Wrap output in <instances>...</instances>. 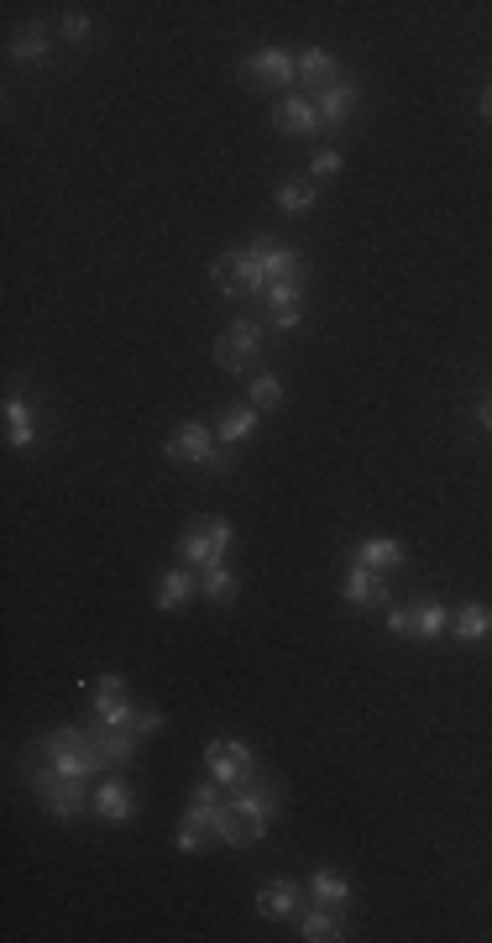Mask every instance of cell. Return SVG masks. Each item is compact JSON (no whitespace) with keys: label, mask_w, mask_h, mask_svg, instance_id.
Listing matches in <instances>:
<instances>
[{"label":"cell","mask_w":492,"mask_h":943,"mask_svg":"<svg viewBox=\"0 0 492 943\" xmlns=\"http://www.w3.org/2000/svg\"><path fill=\"white\" fill-rule=\"evenodd\" d=\"M241 279H247V294H268L273 283L283 279H304V258H299L294 247H283L273 237H257L252 247H241Z\"/></svg>","instance_id":"cell-1"},{"label":"cell","mask_w":492,"mask_h":943,"mask_svg":"<svg viewBox=\"0 0 492 943\" xmlns=\"http://www.w3.org/2000/svg\"><path fill=\"white\" fill-rule=\"evenodd\" d=\"M27 782H32V792H38V803L48 818H59V824H74V818H84L90 813V782H74V776H59L48 761H32V771H27Z\"/></svg>","instance_id":"cell-2"},{"label":"cell","mask_w":492,"mask_h":943,"mask_svg":"<svg viewBox=\"0 0 492 943\" xmlns=\"http://www.w3.org/2000/svg\"><path fill=\"white\" fill-rule=\"evenodd\" d=\"M163 457L168 462H189V467H205V472H231V451L216 441V425H199V420H184L168 436L163 446Z\"/></svg>","instance_id":"cell-3"},{"label":"cell","mask_w":492,"mask_h":943,"mask_svg":"<svg viewBox=\"0 0 492 943\" xmlns=\"http://www.w3.org/2000/svg\"><path fill=\"white\" fill-rule=\"evenodd\" d=\"M216 367L220 373H231V378H241V373H262V321L241 315V321L226 325L220 342H216Z\"/></svg>","instance_id":"cell-4"},{"label":"cell","mask_w":492,"mask_h":943,"mask_svg":"<svg viewBox=\"0 0 492 943\" xmlns=\"http://www.w3.org/2000/svg\"><path fill=\"white\" fill-rule=\"evenodd\" d=\"M231 803H237V813L247 818V834L252 839H268L278 824V813H283V797H278V782L273 776H262V771H252L247 782L231 792Z\"/></svg>","instance_id":"cell-5"},{"label":"cell","mask_w":492,"mask_h":943,"mask_svg":"<svg viewBox=\"0 0 492 943\" xmlns=\"http://www.w3.org/2000/svg\"><path fill=\"white\" fill-rule=\"evenodd\" d=\"M231 520H195L184 535H178V562L205 572V566H220L226 562V551H231Z\"/></svg>","instance_id":"cell-6"},{"label":"cell","mask_w":492,"mask_h":943,"mask_svg":"<svg viewBox=\"0 0 492 943\" xmlns=\"http://www.w3.org/2000/svg\"><path fill=\"white\" fill-rule=\"evenodd\" d=\"M241 74L257 84H268L278 95H294L299 90V53L289 48H252L247 59H241Z\"/></svg>","instance_id":"cell-7"},{"label":"cell","mask_w":492,"mask_h":943,"mask_svg":"<svg viewBox=\"0 0 492 943\" xmlns=\"http://www.w3.org/2000/svg\"><path fill=\"white\" fill-rule=\"evenodd\" d=\"M205 765H210V776H216L226 792H237V786L257 771V755H252V744H241V740H210L205 744Z\"/></svg>","instance_id":"cell-8"},{"label":"cell","mask_w":492,"mask_h":943,"mask_svg":"<svg viewBox=\"0 0 492 943\" xmlns=\"http://www.w3.org/2000/svg\"><path fill=\"white\" fill-rule=\"evenodd\" d=\"M304 902H310V886L289 881V876H278V881H268L262 891H257V912L268 918V923H283V918H299L304 912Z\"/></svg>","instance_id":"cell-9"},{"label":"cell","mask_w":492,"mask_h":943,"mask_svg":"<svg viewBox=\"0 0 492 943\" xmlns=\"http://www.w3.org/2000/svg\"><path fill=\"white\" fill-rule=\"evenodd\" d=\"M341 598H346V608H388V577L383 572H373V566L352 562V572H346V583H341Z\"/></svg>","instance_id":"cell-10"},{"label":"cell","mask_w":492,"mask_h":943,"mask_svg":"<svg viewBox=\"0 0 492 943\" xmlns=\"http://www.w3.org/2000/svg\"><path fill=\"white\" fill-rule=\"evenodd\" d=\"M95 818L100 824H132L137 818V792L121 782V776H105V782L95 786Z\"/></svg>","instance_id":"cell-11"},{"label":"cell","mask_w":492,"mask_h":943,"mask_svg":"<svg viewBox=\"0 0 492 943\" xmlns=\"http://www.w3.org/2000/svg\"><path fill=\"white\" fill-rule=\"evenodd\" d=\"M273 126L278 132H289V137H310V132H320V111H315V95H283V101L273 105Z\"/></svg>","instance_id":"cell-12"},{"label":"cell","mask_w":492,"mask_h":943,"mask_svg":"<svg viewBox=\"0 0 492 943\" xmlns=\"http://www.w3.org/2000/svg\"><path fill=\"white\" fill-rule=\"evenodd\" d=\"M299 939L304 943H341L346 939V912L320 907V902H304V912H299Z\"/></svg>","instance_id":"cell-13"},{"label":"cell","mask_w":492,"mask_h":943,"mask_svg":"<svg viewBox=\"0 0 492 943\" xmlns=\"http://www.w3.org/2000/svg\"><path fill=\"white\" fill-rule=\"evenodd\" d=\"M189 598H199V572L195 566H184V562L168 566V572L158 577V598H153L158 603V614H178Z\"/></svg>","instance_id":"cell-14"},{"label":"cell","mask_w":492,"mask_h":943,"mask_svg":"<svg viewBox=\"0 0 492 943\" xmlns=\"http://www.w3.org/2000/svg\"><path fill=\"white\" fill-rule=\"evenodd\" d=\"M315 111H320V126H346L356 111V84L341 74L335 84H325V90H315Z\"/></svg>","instance_id":"cell-15"},{"label":"cell","mask_w":492,"mask_h":943,"mask_svg":"<svg viewBox=\"0 0 492 943\" xmlns=\"http://www.w3.org/2000/svg\"><path fill=\"white\" fill-rule=\"evenodd\" d=\"M341 80V63H335V53H325V48H299V90L304 95H315V90H325V84Z\"/></svg>","instance_id":"cell-16"},{"label":"cell","mask_w":492,"mask_h":943,"mask_svg":"<svg viewBox=\"0 0 492 943\" xmlns=\"http://www.w3.org/2000/svg\"><path fill=\"white\" fill-rule=\"evenodd\" d=\"M257 420H262V415H257L252 404H231V409L216 420V441L226 446V451H237V446H247L257 436Z\"/></svg>","instance_id":"cell-17"},{"label":"cell","mask_w":492,"mask_h":943,"mask_svg":"<svg viewBox=\"0 0 492 943\" xmlns=\"http://www.w3.org/2000/svg\"><path fill=\"white\" fill-rule=\"evenodd\" d=\"M6 446H11V451L38 446V415H32V404L21 399V394L6 399Z\"/></svg>","instance_id":"cell-18"},{"label":"cell","mask_w":492,"mask_h":943,"mask_svg":"<svg viewBox=\"0 0 492 943\" xmlns=\"http://www.w3.org/2000/svg\"><path fill=\"white\" fill-rule=\"evenodd\" d=\"M451 635L461 645L492 640V608H488V603H461V608L451 614Z\"/></svg>","instance_id":"cell-19"},{"label":"cell","mask_w":492,"mask_h":943,"mask_svg":"<svg viewBox=\"0 0 492 943\" xmlns=\"http://www.w3.org/2000/svg\"><path fill=\"white\" fill-rule=\"evenodd\" d=\"M310 902L335 907V912H352V881H346L341 870H325V865H320L315 876H310Z\"/></svg>","instance_id":"cell-20"},{"label":"cell","mask_w":492,"mask_h":943,"mask_svg":"<svg viewBox=\"0 0 492 943\" xmlns=\"http://www.w3.org/2000/svg\"><path fill=\"white\" fill-rule=\"evenodd\" d=\"M11 59L17 63H48L53 59V38H48V27H42V21L17 27V38H11Z\"/></svg>","instance_id":"cell-21"},{"label":"cell","mask_w":492,"mask_h":943,"mask_svg":"<svg viewBox=\"0 0 492 943\" xmlns=\"http://www.w3.org/2000/svg\"><path fill=\"white\" fill-rule=\"evenodd\" d=\"M404 541H394V535H373V541L356 545V562L373 566V572H394V566H404Z\"/></svg>","instance_id":"cell-22"},{"label":"cell","mask_w":492,"mask_h":943,"mask_svg":"<svg viewBox=\"0 0 492 943\" xmlns=\"http://www.w3.org/2000/svg\"><path fill=\"white\" fill-rule=\"evenodd\" d=\"M210 839L226 844V849H237V844L252 839V834H247V818L237 813V803H231V797H220V807L210 813Z\"/></svg>","instance_id":"cell-23"},{"label":"cell","mask_w":492,"mask_h":943,"mask_svg":"<svg viewBox=\"0 0 492 943\" xmlns=\"http://www.w3.org/2000/svg\"><path fill=\"white\" fill-rule=\"evenodd\" d=\"M315 200H320L315 179H283L273 189V205L283 210V216H304V210H315Z\"/></svg>","instance_id":"cell-24"},{"label":"cell","mask_w":492,"mask_h":943,"mask_svg":"<svg viewBox=\"0 0 492 943\" xmlns=\"http://www.w3.org/2000/svg\"><path fill=\"white\" fill-rule=\"evenodd\" d=\"M446 629H451V608H446V603H435V598L414 603V635L409 640H440Z\"/></svg>","instance_id":"cell-25"},{"label":"cell","mask_w":492,"mask_h":943,"mask_svg":"<svg viewBox=\"0 0 492 943\" xmlns=\"http://www.w3.org/2000/svg\"><path fill=\"white\" fill-rule=\"evenodd\" d=\"M210 279H216V289L226 294V300H241L247 294V279H241V252L231 247V252H220L216 262H210Z\"/></svg>","instance_id":"cell-26"},{"label":"cell","mask_w":492,"mask_h":943,"mask_svg":"<svg viewBox=\"0 0 492 943\" xmlns=\"http://www.w3.org/2000/svg\"><path fill=\"white\" fill-rule=\"evenodd\" d=\"M237 572H231V566L220 562V566H205V572H199V598H210V603H231L237 598Z\"/></svg>","instance_id":"cell-27"},{"label":"cell","mask_w":492,"mask_h":943,"mask_svg":"<svg viewBox=\"0 0 492 943\" xmlns=\"http://www.w3.org/2000/svg\"><path fill=\"white\" fill-rule=\"evenodd\" d=\"M283 383L273 378V373H252V388H247V404H252L257 415H268V409H283Z\"/></svg>","instance_id":"cell-28"},{"label":"cell","mask_w":492,"mask_h":943,"mask_svg":"<svg viewBox=\"0 0 492 943\" xmlns=\"http://www.w3.org/2000/svg\"><path fill=\"white\" fill-rule=\"evenodd\" d=\"M268 310H283V304H304V279H283V283H273L268 294Z\"/></svg>","instance_id":"cell-29"},{"label":"cell","mask_w":492,"mask_h":943,"mask_svg":"<svg viewBox=\"0 0 492 943\" xmlns=\"http://www.w3.org/2000/svg\"><path fill=\"white\" fill-rule=\"evenodd\" d=\"M205 839H210V834L184 818V824H178V834H174V849H178V855H199V849H205Z\"/></svg>","instance_id":"cell-30"},{"label":"cell","mask_w":492,"mask_h":943,"mask_svg":"<svg viewBox=\"0 0 492 943\" xmlns=\"http://www.w3.org/2000/svg\"><path fill=\"white\" fill-rule=\"evenodd\" d=\"M335 174H341V153H335V147H325V153H315V158H310V179H315V184L335 179Z\"/></svg>","instance_id":"cell-31"},{"label":"cell","mask_w":492,"mask_h":943,"mask_svg":"<svg viewBox=\"0 0 492 943\" xmlns=\"http://www.w3.org/2000/svg\"><path fill=\"white\" fill-rule=\"evenodd\" d=\"M268 325H273V331H283V336H289V331H299V325H304V304H283V310H268Z\"/></svg>","instance_id":"cell-32"},{"label":"cell","mask_w":492,"mask_h":943,"mask_svg":"<svg viewBox=\"0 0 492 943\" xmlns=\"http://www.w3.org/2000/svg\"><path fill=\"white\" fill-rule=\"evenodd\" d=\"M59 32L69 42H84V38H90V17H84V11H69V17L59 21Z\"/></svg>","instance_id":"cell-33"},{"label":"cell","mask_w":492,"mask_h":943,"mask_svg":"<svg viewBox=\"0 0 492 943\" xmlns=\"http://www.w3.org/2000/svg\"><path fill=\"white\" fill-rule=\"evenodd\" d=\"M132 729H137L142 740H153V734H163V713H158V708H142V713H137V723H132Z\"/></svg>","instance_id":"cell-34"},{"label":"cell","mask_w":492,"mask_h":943,"mask_svg":"<svg viewBox=\"0 0 492 943\" xmlns=\"http://www.w3.org/2000/svg\"><path fill=\"white\" fill-rule=\"evenodd\" d=\"M388 629L394 635H414V608H388Z\"/></svg>","instance_id":"cell-35"},{"label":"cell","mask_w":492,"mask_h":943,"mask_svg":"<svg viewBox=\"0 0 492 943\" xmlns=\"http://www.w3.org/2000/svg\"><path fill=\"white\" fill-rule=\"evenodd\" d=\"M477 425H482V430H492V394H482V399H477Z\"/></svg>","instance_id":"cell-36"},{"label":"cell","mask_w":492,"mask_h":943,"mask_svg":"<svg viewBox=\"0 0 492 943\" xmlns=\"http://www.w3.org/2000/svg\"><path fill=\"white\" fill-rule=\"evenodd\" d=\"M477 111H482V116L492 121V84H488V90H482V101H477Z\"/></svg>","instance_id":"cell-37"}]
</instances>
